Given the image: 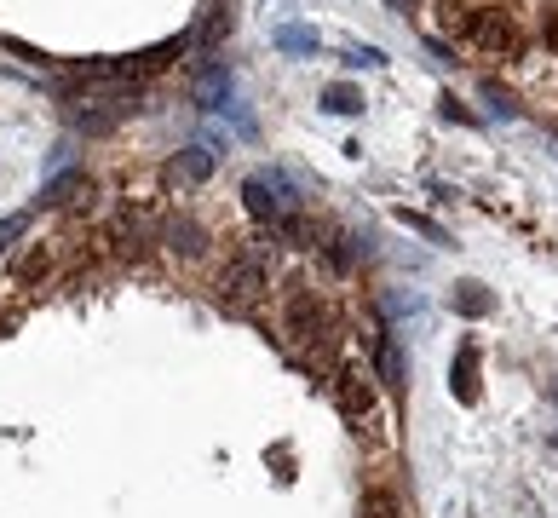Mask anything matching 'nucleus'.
Masks as SVG:
<instances>
[{
	"label": "nucleus",
	"instance_id": "1",
	"mask_svg": "<svg viewBox=\"0 0 558 518\" xmlns=\"http://www.w3.org/2000/svg\"><path fill=\"white\" fill-rule=\"evenodd\" d=\"M461 47L489 52V58H524V24H518L512 6H478V0H472Z\"/></svg>",
	"mask_w": 558,
	"mask_h": 518
},
{
	"label": "nucleus",
	"instance_id": "2",
	"mask_svg": "<svg viewBox=\"0 0 558 518\" xmlns=\"http://www.w3.org/2000/svg\"><path fill=\"white\" fill-rule=\"evenodd\" d=\"M242 202H248V213H254V219H265V225H277V219H288V213L300 208V202H294V185H288V173H277V167H259V173H248Z\"/></svg>",
	"mask_w": 558,
	"mask_h": 518
},
{
	"label": "nucleus",
	"instance_id": "3",
	"mask_svg": "<svg viewBox=\"0 0 558 518\" xmlns=\"http://www.w3.org/2000/svg\"><path fill=\"white\" fill-rule=\"evenodd\" d=\"M282 334H288L294 346H317V340L328 334L323 294H311V288H288V294H282Z\"/></svg>",
	"mask_w": 558,
	"mask_h": 518
},
{
	"label": "nucleus",
	"instance_id": "4",
	"mask_svg": "<svg viewBox=\"0 0 558 518\" xmlns=\"http://www.w3.org/2000/svg\"><path fill=\"white\" fill-rule=\"evenodd\" d=\"M219 288H225V300H231V306H254L259 294H265V265H259V259H231V265H225V277H219Z\"/></svg>",
	"mask_w": 558,
	"mask_h": 518
},
{
	"label": "nucleus",
	"instance_id": "5",
	"mask_svg": "<svg viewBox=\"0 0 558 518\" xmlns=\"http://www.w3.org/2000/svg\"><path fill=\"white\" fill-rule=\"evenodd\" d=\"M334 403H340L346 421H369V415H374L369 375H363V369H340V375H334Z\"/></svg>",
	"mask_w": 558,
	"mask_h": 518
},
{
	"label": "nucleus",
	"instance_id": "6",
	"mask_svg": "<svg viewBox=\"0 0 558 518\" xmlns=\"http://www.w3.org/2000/svg\"><path fill=\"white\" fill-rule=\"evenodd\" d=\"M196 98H202L208 110H231V104H236L231 70H225L219 58H202V64H196Z\"/></svg>",
	"mask_w": 558,
	"mask_h": 518
},
{
	"label": "nucleus",
	"instance_id": "7",
	"mask_svg": "<svg viewBox=\"0 0 558 518\" xmlns=\"http://www.w3.org/2000/svg\"><path fill=\"white\" fill-rule=\"evenodd\" d=\"M449 392H455L461 403H478V392H484V386H478V346H472V340H466L461 352H455V369H449Z\"/></svg>",
	"mask_w": 558,
	"mask_h": 518
},
{
	"label": "nucleus",
	"instance_id": "8",
	"mask_svg": "<svg viewBox=\"0 0 558 518\" xmlns=\"http://www.w3.org/2000/svg\"><path fill=\"white\" fill-rule=\"evenodd\" d=\"M162 236H167V248H173L179 259H202V254H208V231H202L196 219H173Z\"/></svg>",
	"mask_w": 558,
	"mask_h": 518
},
{
	"label": "nucleus",
	"instance_id": "9",
	"mask_svg": "<svg viewBox=\"0 0 558 518\" xmlns=\"http://www.w3.org/2000/svg\"><path fill=\"white\" fill-rule=\"evenodd\" d=\"M449 306H455V317H489V311H495V294H489L484 283H461L449 294Z\"/></svg>",
	"mask_w": 558,
	"mask_h": 518
},
{
	"label": "nucleus",
	"instance_id": "10",
	"mask_svg": "<svg viewBox=\"0 0 558 518\" xmlns=\"http://www.w3.org/2000/svg\"><path fill=\"white\" fill-rule=\"evenodd\" d=\"M277 52H294V58H305V52H323V35L305 24H282L277 29Z\"/></svg>",
	"mask_w": 558,
	"mask_h": 518
},
{
	"label": "nucleus",
	"instance_id": "11",
	"mask_svg": "<svg viewBox=\"0 0 558 518\" xmlns=\"http://www.w3.org/2000/svg\"><path fill=\"white\" fill-rule=\"evenodd\" d=\"M323 110H334V116H357V110H363V93L346 87V81H334V87H323Z\"/></svg>",
	"mask_w": 558,
	"mask_h": 518
},
{
	"label": "nucleus",
	"instance_id": "12",
	"mask_svg": "<svg viewBox=\"0 0 558 518\" xmlns=\"http://www.w3.org/2000/svg\"><path fill=\"white\" fill-rule=\"evenodd\" d=\"M41 271H52V248H47V242H35V248H29V254L18 259V265H12V277H18V283L41 277Z\"/></svg>",
	"mask_w": 558,
	"mask_h": 518
},
{
	"label": "nucleus",
	"instance_id": "13",
	"mask_svg": "<svg viewBox=\"0 0 558 518\" xmlns=\"http://www.w3.org/2000/svg\"><path fill=\"white\" fill-rule=\"evenodd\" d=\"M179 173H185L190 185H202V179H208V173H213V156H208V150H202V144H190L185 156H179Z\"/></svg>",
	"mask_w": 558,
	"mask_h": 518
},
{
	"label": "nucleus",
	"instance_id": "14",
	"mask_svg": "<svg viewBox=\"0 0 558 518\" xmlns=\"http://www.w3.org/2000/svg\"><path fill=\"white\" fill-rule=\"evenodd\" d=\"M81 190H87V173H58V179L47 185V196H41V202H75Z\"/></svg>",
	"mask_w": 558,
	"mask_h": 518
},
{
	"label": "nucleus",
	"instance_id": "15",
	"mask_svg": "<svg viewBox=\"0 0 558 518\" xmlns=\"http://www.w3.org/2000/svg\"><path fill=\"white\" fill-rule=\"evenodd\" d=\"M380 380H386V386H403V352H397V340H380Z\"/></svg>",
	"mask_w": 558,
	"mask_h": 518
},
{
	"label": "nucleus",
	"instance_id": "16",
	"mask_svg": "<svg viewBox=\"0 0 558 518\" xmlns=\"http://www.w3.org/2000/svg\"><path fill=\"white\" fill-rule=\"evenodd\" d=\"M363 518H403V507H397L392 490H369L363 495Z\"/></svg>",
	"mask_w": 558,
	"mask_h": 518
},
{
	"label": "nucleus",
	"instance_id": "17",
	"mask_svg": "<svg viewBox=\"0 0 558 518\" xmlns=\"http://www.w3.org/2000/svg\"><path fill=\"white\" fill-rule=\"evenodd\" d=\"M403 225H415L420 236H432V242H438V248H449V236H443V225H432V219H426V213H415V208H403Z\"/></svg>",
	"mask_w": 558,
	"mask_h": 518
},
{
	"label": "nucleus",
	"instance_id": "18",
	"mask_svg": "<svg viewBox=\"0 0 558 518\" xmlns=\"http://www.w3.org/2000/svg\"><path fill=\"white\" fill-rule=\"evenodd\" d=\"M346 64H351V70H374V64H386V52H380V47H351Z\"/></svg>",
	"mask_w": 558,
	"mask_h": 518
},
{
	"label": "nucleus",
	"instance_id": "19",
	"mask_svg": "<svg viewBox=\"0 0 558 518\" xmlns=\"http://www.w3.org/2000/svg\"><path fill=\"white\" fill-rule=\"evenodd\" d=\"M24 213H12V219H0V248H6V242H18V236H24Z\"/></svg>",
	"mask_w": 558,
	"mask_h": 518
},
{
	"label": "nucleus",
	"instance_id": "20",
	"mask_svg": "<svg viewBox=\"0 0 558 518\" xmlns=\"http://www.w3.org/2000/svg\"><path fill=\"white\" fill-rule=\"evenodd\" d=\"M392 6H397V12H415V0H392Z\"/></svg>",
	"mask_w": 558,
	"mask_h": 518
},
{
	"label": "nucleus",
	"instance_id": "21",
	"mask_svg": "<svg viewBox=\"0 0 558 518\" xmlns=\"http://www.w3.org/2000/svg\"><path fill=\"white\" fill-rule=\"evenodd\" d=\"M553 398H558V380H553Z\"/></svg>",
	"mask_w": 558,
	"mask_h": 518
}]
</instances>
